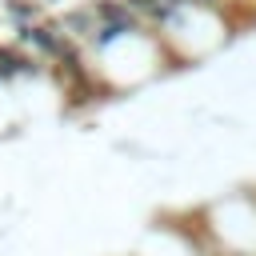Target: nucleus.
Returning a JSON list of instances; mask_svg holds the SVG:
<instances>
[{"instance_id": "nucleus-1", "label": "nucleus", "mask_w": 256, "mask_h": 256, "mask_svg": "<svg viewBox=\"0 0 256 256\" xmlns=\"http://www.w3.org/2000/svg\"><path fill=\"white\" fill-rule=\"evenodd\" d=\"M0 16L12 24V28H24V24H36L48 16V8L40 0H0Z\"/></svg>"}]
</instances>
